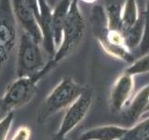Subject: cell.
I'll use <instances>...</instances> for the list:
<instances>
[{
	"mask_svg": "<svg viewBox=\"0 0 149 140\" xmlns=\"http://www.w3.org/2000/svg\"><path fill=\"white\" fill-rule=\"evenodd\" d=\"M84 2H87V3H92V2H94L96 1V0H83Z\"/></svg>",
	"mask_w": 149,
	"mask_h": 140,
	"instance_id": "22",
	"label": "cell"
},
{
	"mask_svg": "<svg viewBox=\"0 0 149 140\" xmlns=\"http://www.w3.org/2000/svg\"><path fill=\"white\" fill-rule=\"evenodd\" d=\"M17 42V21L11 0H0V68L8 60Z\"/></svg>",
	"mask_w": 149,
	"mask_h": 140,
	"instance_id": "6",
	"label": "cell"
},
{
	"mask_svg": "<svg viewBox=\"0 0 149 140\" xmlns=\"http://www.w3.org/2000/svg\"><path fill=\"white\" fill-rule=\"evenodd\" d=\"M26 4L29 6L34 12L36 13V15L38 19V21L40 22V9H39V2L38 0H24Z\"/></svg>",
	"mask_w": 149,
	"mask_h": 140,
	"instance_id": "20",
	"label": "cell"
},
{
	"mask_svg": "<svg viewBox=\"0 0 149 140\" xmlns=\"http://www.w3.org/2000/svg\"><path fill=\"white\" fill-rule=\"evenodd\" d=\"M39 2V9H40V22L39 24L41 27L42 36V47L45 51L49 55L50 59L53 58L56 53V48L53 42L52 34H51V8L47 0H38Z\"/></svg>",
	"mask_w": 149,
	"mask_h": 140,
	"instance_id": "10",
	"label": "cell"
},
{
	"mask_svg": "<svg viewBox=\"0 0 149 140\" xmlns=\"http://www.w3.org/2000/svg\"><path fill=\"white\" fill-rule=\"evenodd\" d=\"M83 87L71 77H64L45 99L38 112L37 120L45 123L59 111L66 109L83 92Z\"/></svg>",
	"mask_w": 149,
	"mask_h": 140,
	"instance_id": "3",
	"label": "cell"
},
{
	"mask_svg": "<svg viewBox=\"0 0 149 140\" xmlns=\"http://www.w3.org/2000/svg\"><path fill=\"white\" fill-rule=\"evenodd\" d=\"M138 123L128 128L119 140H146L149 138V115L143 116Z\"/></svg>",
	"mask_w": 149,
	"mask_h": 140,
	"instance_id": "14",
	"label": "cell"
},
{
	"mask_svg": "<svg viewBox=\"0 0 149 140\" xmlns=\"http://www.w3.org/2000/svg\"><path fill=\"white\" fill-rule=\"evenodd\" d=\"M62 140H70V139H68V138H66V137H64V138H63Z\"/></svg>",
	"mask_w": 149,
	"mask_h": 140,
	"instance_id": "23",
	"label": "cell"
},
{
	"mask_svg": "<svg viewBox=\"0 0 149 140\" xmlns=\"http://www.w3.org/2000/svg\"><path fill=\"white\" fill-rule=\"evenodd\" d=\"M126 73H128L132 76L136 75L146 74L149 72V52L144 53L142 57L137 60H134L132 64H130V66L125 70Z\"/></svg>",
	"mask_w": 149,
	"mask_h": 140,
	"instance_id": "16",
	"label": "cell"
},
{
	"mask_svg": "<svg viewBox=\"0 0 149 140\" xmlns=\"http://www.w3.org/2000/svg\"><path fill=\"white\" fill-rule=\"evenodd\" d=\"M146 115H149V104H148V106H147V108H146V112H144V114H143L142 117H143V116H146Z\"/></svg>",
	"mask_w": 149,
	"mask_h": 140,
	"instance_id": "21",
	"label": "cell"
},
{
	"mask_svg": "<svg viewBox=\"0 0 149 140\" xmlns=\"http://www.w3.org/2000/svg\"><path fill=\"white\" fill-rule=\"evenodd\" d=\"M143 15V38L140 43V50L143 54L148 52L149 50V0H146V8Z\"/></svg>",
	"mask_w": 149,
	"mask_h": 140,
	"instance_id": "17",
	"label": "cell"
},
{
	"mask_svg": "<svg viewBox=\"0 0 149 140\" xmlns=\"http://www.w3.org/2000/svg\"><path fill=\"white\" fill-rule=\"evenodd\" d=\"M94 94L91 89L85 87L80 96L65 109L62 123L54 135L53 140H62L66 137L74 128L80 124V123H82L91 109Z\"/></svg>",
	"mask_w": 149,
	"mask_h": 140,
	"instance_id": "5",
	"label": "cell"
},
{
	"mask_svg": "<svg viewBox=\"0 0 149 140\" xmlns=\"http://www.w3.org/2000/svg\"><path fill=\"white\" fill-rule=\"evenodd\" d=\"M104 9L108 20V30L120 33L121 10H122L120 4L116 0H107Z\"/></svg>",
	"mask_w": 149,
	"mask_h": 140,
	"instance_id": "15",
	"label": "cell"
},
{
	"mask_svg": "<svg viewBox=\"0 0 149 140\" xmlns=\"http://www.w3.org/2000/svg\"><path fill=\"white\" fill-rule=\"evenodd\" d=\"M134 77L124 72L116 79L111 89L110 106L114 111H122L134 94Z\"/></svg>",
	"mask_w": 149,
	"mask_h": 140,
	"instance_id": "8",
	"label": "cell"
},
{
	"mask_svg": "<svg viewBox=\"0 0 149 140\" xmlns=\"http://www.w3.org/2000/svg\"><path fill=\"white\" fill-rule=\"evenodd\" d=\"M79 0H71L66 21L64 23L61 45L51 60L56 66L71 54L81 43L86 33V22L78 5Z\"/></svg>",
	"mask_w": 149,
	"mask_h": 140,
	"instance_id": "2",
	"label": "cell"
},
{
	"mask_svg": "<svg viewBox=\"0 0 149 140\" xmlns=\"http://www.w3.org/2000/svg\"><path fill=\"white\" fill-rule=\"evenodd\" d=\"M31 136V129L27 126L19 127L10 140H29Z\"/></svg>",
	"mask_w": 149,
	"mask_h": 140,
	"instance_id": "19",
	"label": "cell"
},
{
	"mask_svg": "<svg viewBox=\"0 0 149 140\" xmlns=\"http://www.w3.org/2000/svg\"><path fill=\"white\" fill-rule=\"evenodd\" d=\"M14 112H9L0 120V140H7L9 131L12 127Z\"/></svg>",
	"mask_w": 149,
	"mask_h": 140,
	"instance_id": "18",
	"label": "cell"
},
{
	"mask_svg": "<svg viewBox=\"0 0 149 140\" xmlns=\"http://www.w3.org/2000/svg\"><path fill=\"white\" fill-rule=\"evenodd\" d=\"M129 127L120 125H102L86 130L79 135V140H119Z\"/></svg>",
	"mask_w": 149,
	"mask_h": 140,
	"instance_id": "11",
	"label": "cell"
},
{
	"mask_svg": "<svg viewBox=\"0 0 149 140\" xmlns=\"http://www.w3.org/2000/svg\"><path fill=\"white\" fill-rule=\"evenodd\" d=\"M149 104V83L134 93L130 100L121 111L126 127H130L140 120Z\"/></svg>",
	"mask_w": 149,
	"mask_h": 140,
	"instance_id": "9",
	"label": "cell"
},
{
	"mask_svg": "<svg viewBox=\"0 0 149 140\" xmlns=\"http://www.w3.org/2000/svg\"><path fill=\"white\" fill-rule=\"evenodd\" d=\"M142 13L139 12L136 0H126L121 10V27L120 34L124 35L136 24L141 18Z\"/></svg>",
	"mask_w": 149,
	"mask_h": 140,
	"instance_id": "13",
	"label": "cell"
},
{
	"mask_svg": "<svg viewBox=\"0 0 149 140\" xmlns=\"http://www.w3.org/2000/svg\"><path fill=\"white\" fill-rule=\"evenodd\" d=\"M55 67L56 65L51 60H49L44 68L34 76L17 78L16 80L8 87L0 101L1 108L6 114L14 112V110L28 104L36 95L38 82Z\"/></svg>",
	"mask_w": 149,
	"mask_h": 140,
	"instance_id": "1",
	"label": "cell"
},
{
	"mask_svg": "<svg viewBox=\"0 0 149 140\" xmlns=\"http://www.w3.org/2000/svg\"><path fill=\"white\" fill-rule=\"evenodd\" d=\"M41 46L26 33H22L18 43L17 78L34 76L44 68L47 63Z\"/></svg>",
	"mask_w": 149,
	"mask_h": 140,
	"instance_id": "4",
	"label": "cell"
},
{
	"mask_svg": "<svg viewBox=\"0 0 149 140\" xmlns=\"http://www.w3.org/2000/svg\"><path fill=\"white\" fill-rule=\"evenodd\" d=\"M11 7L17 22L22 27L23 32L30 36L36 42L42 45V36L39 21L34 10L24 0H11Z\"/></svg>",
	"mask_w": 149,
	"mask_h": 140,
	"instance_id": "7",
	"label": "cell"
},
{
	"mask_svg": "<svg viewBox=\"0 0 149 140\" xmlns=\"http://www.w3.org/2000/svg\"><path fill=\"white\" fill-rule=\"evenodd\" d=\"M70 3L71 0H62L56 5L51 13V34H52L56 50L62 42L63 27L70 8Z\"/></svg>",
	"mask_w": 149,
	"mask_h": 140,
	"instance_id": "12",
	"label": "cell"
}]
</instances>
